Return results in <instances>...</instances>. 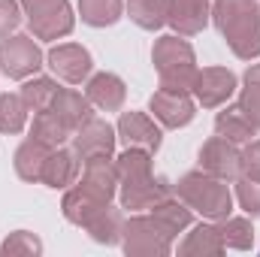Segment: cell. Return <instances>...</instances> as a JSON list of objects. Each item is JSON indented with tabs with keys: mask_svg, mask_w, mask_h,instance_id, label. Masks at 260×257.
<instances>
[{
	"mask_svg": "<svg viewBox=\"0 0 260 257\" xmlns=\"http://www.w3.org/2000/svg\"><path fill=\"white\" fill-rule=\"evenodd\" d=\"M212 21L239 61L260 58L257 0H212Z\"/></svg>",
	"mask_w": 260,
	"mask_h": 257,
	"instance_id": "6da1fadb",
	"label": "cell"
},
{
	"mask_svg": "<svg viewBox=\"0 0 260 257\" xmlns=\"http://www.w3.org/2000/svg\"><path fill=\"white\" fill-rule=\"evenodd\" d=\"M173 194L191 206V212L203 215L206 221H221L227 215H233V191L224 179L218 176H209L203 170H194V173H185L176 185H173Z\"/></svg>",
	"mask_w": 260,
	"mask_h": 257,
	"instance_id": "7a4b0ae2",
	"label": "cell"
},
{
	"mask_svg": "<svg viewBox=\"0 0 260 257\" xmlns=\"http://www.w3.org/2000/svg\"><path fill=\"white\" fill-rule=\"evenodd\" d=\"M151 64L157 70L160 88H176V91H191L197 70H200L191 43L182 40L179 34H167V37L154 40Z\"/></svg>",
	"mask_w": 260,
	"mask_h": 257,
	"instance_id": "3957f363",
	"label": "cell"
},
{
	"mask_svg": "<svg viewBox=\"0 0 260 257\" xmlns=\"http://www.w3.org/2000/svg\"><path fill=\"white\" fill-rule=\"evenodd\" d=\"M18 3H21L27 27L37 40L55 43V40H64L67 34H73V27H76L70 0H18Z\"/></svg>",
	"mask_w": 260,
	"mask_h": 257,
	"instance_id": "277c9868",
	"label": "cell"
},
{
	"mask_svg": "<svg viewBox=\"0 0 260 257\" xmlns=\"http://www.w3.org/2000/svg\"><path fill=\"white\" fill-rule=\"evenodd\" d=\"M121 248L127 257H167L173 251V239L148 212H130L121 230Z\"/></svg>",
	"mask_w": 260,
	"mask_h": 257,
	"instance_id": "5b68a950",
	"label": "cell"
},
{
	"mask_svg": "<svg viewBox=\"0 0 260 257\" xmlns=\"http://www.w3.org/2000/svg\"><path fill=\"white\" fill-rule=\"evenodd\" d=\"M43 64H46V55L37 46L34 34H9L0 40V73L3 76L24 82L37 76Z\"/></svg>",
	"mask_w": 260,
	"mask_h": 257,
	"instance_id": "8992f818",
	"label": "cell"
},
{
	"mask_svg": "<svg viewBox=\"0 0 260 257\" xmlns=\"http://www.w3.org/2000/svg\"><path fill=\"white\" fill-rule=\"evenodd\" d=\"M236 88H239V79H236L233 70H227V67H203V70H197L191 94H194L197 106L221 109L224 103H230Z\"/></svg>",
	"mask_w": 260,
	"mask_h": 257,
	"instance_id": "52a82bcc",
	"label": "cell"
},
{
	"mask_svg": "<svg viewBox=\"0 0 260 257\" xmlns=\"http://www.w3.org/2000/svg\"><path fill=\"white\" fill-rule=\"evenodd\" d=\"M148 109L154 112V121L160 127L179 130L188 127L197 115V100L191 91H176V88H157L148 100Z\"/></svg>",
	"mask_w": 260,
	"mask_h": 257,
	"instance_id": "ba28073f",
	"label": "cell"
},
{
	"mask_svg": "<svg viewBox=\"0 0 260 257\" xmlns=\"http://www.w3.org/2000/svg\"><path fill=\"white\" fill-rule=\"evenodd\" d=\"M46 64L52 67L55 79H61L67 85H82V82H88V76L94 70V58L79 43H61L46 55Z\"/></svg>",
	"mask_w": 260,
	"mask_h": 257,
	"instance_id": "9c48e42d",
	"label": "cell"
},
{
	"mask_svg": "<svg viewBox=\"0 0 260 257\" xmlns=\"http://www.w3.org/2000/svg\"><path fill=\"white\" fill-rule=\"evenodd\" d=\"M239 154H242V148L236 142L215 133L200 148V170L209 176H218L224 182H236L239 179Z\"/></svg>",
	"mask_w": 260,
	"mask_h": 257,
	"instance_id": "30bf717a",
	"label": "cell"
},
{
	"mask_svg": "<svg viewBox=\"0 0 260 257\" xmlns=\"http://www.w3.org/2000/svg\"><path fill=\"white\" fill-rule=\"evenodd\" d=\"M85 191L100 197L103 203H112L118 197V170H115V154H97L82 160V173L76 179Z\"/></svg>",
	"mask_w": 260,
	"mask_h": 257,
	"instance_id": "8fae6325",
	"label": "cell"
},
{
	"mask_svg": "<svg viewBox=\"0 0 260 257\" xmlns=\"http://www.w3.org/2000/svg\"><path fill=\"white\" fill-rule=\"evenodd\" d=\"M173 194V185L164 179V176H142V179H133V182H121L118 185V203L121 209L127 212H148L154 203L167 200Z\"/></svg>",
	"mask_w": 260,
	"mask_h": 257,
	"instance_id": "7c38bea8",
	"label": "cell"
},
{
	"mask_svg": "<svg viewBox=\"0 0 260 257\" xmlns=\"http://www.w3.org/2000/svg\"><path fill=\"white\" fill-rule=\"evenodd\" d=\"M115 133H118V139L124 142V148H142V151H157L160 148V142H164V130L160 124H154V118L151 115H145V112H121V118H118V124H115Z\"/></svg>",
	"mask_w": 260,
	"mask_h": 257,
	"instance_id": "4fadbf2b",
	"label": "cell"
},
{
	"mask_svg": "<svg viewBox=\"0 0 260 257\" xmlns=\"http://www.w3.org/2000/svg\"><path fill=\"white\" fill-rule=\"evenodd\" d=\"M70 142H73V151L79 154V160H88V157H97V154H115L118 133H115V127L109 121L94 115L73 133Z\"/></svg>",
	"mask_w": 260,
	"mask_h": 257,
	"instance_id": "5bb4252c",
	"label": "cell"
},
{
	"mask_svg": "<svg viewBox=\"0 0 260 257\" xmlns=\"http://www.w3.org/2000/svg\"><path fill=\"white\" fill-rule=\"evenodd\" d=\"M212 21V0H167V24L179 37H197Z\"/></svg>",
	"mask_w": 260,
	"mask_h": 257,
	"instance_id": "9a60e30c",
	"label": "cell"
},
{
	"mask_svg": "<svg viewBox=\"0 0 260 257\" xmlns=\"http://www.w3.org/2000/svg\"><path fill=\"white\" fill-rule=\"evenodd\" d=\"M85 97L100 112H121V106L127 100V85L115 73H94L85 82Z\"/></svg>",
	"mask_w": 260,
	"mask_h": 257,
	"instance_id": "2e32d148",
	"label": "cell"
},
{
	"mask_svg": "<svg viewBox=\"0 0 260 257\" xmlns=\"http://www.w3.org/2000/svg\"><path fill=\"white\" fill-rule=\"evenodd\" d=\"M79 173H82L79 154H76L73 148L58 145V148L49 151V160H46V167H43V185H46V188H55V191H67L70 185H76Z\"/></svg>",
	"mask_w": 260,
	"mask_h": 257,
	"instance_id": "e0dca14e",
	"label": "cell"
},
{
	"mask_svg": "<svg viewBox=\"0 0 260 257\" xmlns=\"http://www.w3.org/2000/svg\"><path fill=\"white\" fill-rule=\"evenodd\" d=\"M148 215L157 221V227L170 236V239H176L179 233H185L191 224H194V212H191V206L188 203H182L179 197H167V200H160V203H154L151 209H148Z\"/></svg>",
	"mask_w": 260,
	"mask_h": 257,
	"instance_id": "ac0fdd59",
	"label": "cell"
},
{
	"mask_svg": "<svg viewBox=\"0 0 260 257\" xmlns=\"http://www.w3.org/2000/svg\"><path fill=\"white\" fill-rule=\"evenodd\" d=\"M49 151H52V148H49L46 142L27 136V139L15 148V157H12V167H15L18 179H21V182H30V185L43 182V167H46V160H49Z\"/></svg>",
	"mask_w": 260,
	"mask_h": 257,
	"instance_id": "d6986e66",
	"label": "cell"
},
{
	"mask_svg": "<svg viewBox=\"0 0 260 257\" xmlns=\"http://www.w3.org/2000/svg\"><path fill=\"white\" fill-rule=\"evenodd\" d=\"M49 109H52L67 127L73 130V133L82 127L88 118H94V106H91V100H88L85 94L73 91V88H58V94H55V100H52Z\"/></svg>",
	"mask_w": 260,
	"mask_h": 257,
	"instance_id": "ffe728a7",
	"label": "cell"
},
{
	"mask_svg": "<svg viewBox=\"0 0 260 257\" xmlns=\"http://www.w3.org/2000/svg\"><path fill=\"white\" fill-rule=\"evenodd\" d=\"M109 203H103L100 197H94L91 191H85L82 185H70L64 191V200H61V212H64V218L70 224H76V227H85L100 209H106Z\"/></svg>",
	"mask_w": 260,
	"mask_h": 257,
	"instance_id": "44dd1931",
	"label": "cell"
},
{
	"mask_svg": "<svg viewBox=\"0 0 260 257\" xmlns=\"http://www.w3.org/2000/svg\"><path fill=\"white\" fill-rule=\"evenodd\" d=\"M224 242H221V233H218V224L215 221H200L191 227V233L182 239L179 245V254L185 257H215L224 254Z\"/></svg>",
	"mask_w": 260,
	"mask_h": 257,
	"instance_id": "7402d4cb",
	"label": "cell"
},
{
	"mask_svg": "<svg viewBox=\"0 0 260 257\" xmlns=\"http://www.w3.org/2000/svg\"><path fill=\"white\" fill-rule=\"evenodd\" d=\"M82 230H85L94 242H100V245H118V242H121V230H124V209L109 203V206L100 209Z\"/></svg>",
	"mask_w": 260,
	"mask_h": 257,
	"instance_id": "603a6c76",
	"label": "cell"
},
{
	"mask_svg": "<svg viewBox=\"0 0 260 257\" xmlns=\"http://www.w3.org/2000/svg\"><path fill=\"white\" fill-rule=\"evenodd\" d=\"M215 133L224 136V139H230V142H236V145H245V142H251L257 136V127L245 118V112L239 109V103L236 106L224 103V109L215 115Z\"/></svg>",
	"mask_w": 260,
	"mask_h": 257,
	"instance_id": "cb8c5ba5",
	"label": "cell"
},
{
	"mask_svg": "<svg viewBox=\"0 0 260 257\" xmlns=\"http://www.w3.org/2000/svg\"><path fill=\"white\" fill-rule=\"evenodd\" d=\"M218 224V233H221V242H224V248H233V251H251V245H254V224H251V218L245 215H227V218H221V221H215Z\"/></svg>",
	"mask_w": 260,
	"mask_h": 257,
	"instance_id": "d4e9b609",
	"label": "cell"
},
{
	"mask_svg": "<svg viewBox=\"0 0 260 257\" xmlns=\"http://www.w3.org/2000/svg\"><path fill=\"white\" fill-rule=\"evenodd\" d=\"M27 136L46 142L49 148H58V145H67L73 139V130L67 127L52 109H43V112H34V121H30V133Z\"/></svg>",
	"mask_w": 260,
	"mask_h": 257,
	"instance_id": "484cf974",
	"label": "cell"
},
{
	"mask_svg": "<svg viewBox=\"0 0 260 257\" xmlns=\"http://www.w3.org/2000/svg\"><path fill=\"white\" fill-rule=\"evenodd\" d=\"M18 94H21V100H24V106H27L30 112H43V109L52 106V100H55V94H58V82H55L52 76H40V73H37V76H30V79L21 82Z\"/></svg>",
	"mask_w": 260,
	"mask_h": 257,
	"instance_id": "4316f807",
	"label": "cell"
},
{
	"mask_svg": "<svg viewBox=\"0 0 260 257\" xmlns=\"http://www.w3.org/2000/svg\"><path fill=\"white\" fill-rule=\"evenodd\" d=\"M124 12L142 30H160L167 24V0H127Z\"/></svg>",
	"mask_w": 260,
	"mask_h": 257,
	"instance_id": "83f0119b",
	"label": "cell"
},
{
	"mask_svg": "<svg viewBox=\"0 0 260 257\" xmlns=\"http://www.w3.org/2000/svg\"><path fill=\"white\" fill-rule=\"evenodd\" d=\"M79 15L91 27H112L124 15V0H79Z\"/></svg>",
	"mask_w": 260,
	"mask_h": 257,
	"instance_id": "f1b7e54d",
	"label": "cell"
},
{
	"mask_svg": "<svg viewBox=\"0 0 260 257\" xmlns=\"http://www.w3.org/2000/svg\"><path fill=\"white\" fill-rule=\"evenodd\" d=\"M239 109L245 112V118L260 130V64H251L242 76V88H239Z\"/></svg>",
	"mask_w": 260,
	"mask_h": 257,
	"instance_id": "f546056e",
	"label": "cell"
},
{
	"mask_svg": "<svg viewBox=\"0 0 260 257\" xmlns=\"http://www.w3.org/2000/svg\"><path fill=\"white\" fill-rule=\"evenodd\" d=\"M27 115L30 109L24 106L21 94H0V133L15 136L27 127Z\"/></svg>",
	"mask_w": 260,
	"mask_h": 257,
	"instance_id": "4dcf8cb0",
	"label": "cell"
},
{
	"mask_svg": "<svg viewBox=\"0 0 260 257\" xmlns=\"http://www.w3.org/2000/svg\"><path fill=\"white\" fill-rule=\"evenodd\" d=\"M115 170H118V185L121 182H133V179H142V176H151V151H142V148H124L118 157H115Z\"/></svg>",
	"mask_w": 260,
	"mask_h": 257,
	"instance_id": "1f68e13d",
	"label": "cell"
},
{
	"mask_svg": "<svg viewBox=\"0 0 260 257\" xmlns=\"http://www.w3.org/2000/svg\"><path fill=\"white\" fill-rule=\"evenodd\" d=\"M0 254L37 257V254H43V242H40V236L30 233V230H15V233H9V236L0 242Z\"/></svg>",
	"mask_w": 260,
	"mask_h": 257,
	"instance_id": "d6a6232c",
	"label": "cell"
},
{
	"mask_svg": "<svg viewBox=\"0 0 260 257\" xmlns=\"http://www.w3.org/2000/svg\"><path fill=\"white\" fill-rule=\"evenodd\" d=\"M233 200L239 203V209H242L248 218H260V182L239 176V179H236V194H233Z\"/></svg>",
	"mask_w": 260,
	"mask_h": 257,
	"instance_id": "836d02e7",
	"label": "cell"
},
{
	"mask_svg": "<svg viewBox=\"0 0 260 257\" xmlns=\"http://www.w3.org/2000/svg\"><path fill=\"white\" fill-rule=\"evenodd\" d=\"M239 176L260 182V139H251V142L242 145V154H239Z\"/></svg>",
	"mask_w": 260,
	"mask_h": 257,
	"instance_id": "e575fe53",
	"label": "cell"
},
{
	"mask_svg": "<svg viewBox=\"0 0 260 257\" xmlns=\"http://www.w3.org/2000/svg\"><path fill=\"white\" fill-rule=\"evenodd\" d=\"M24 12H21V3L18 0H0V40L15 34L18 24H21Z\"/></svg>",
	"mask_w": 260,
	"mask_h": 257,
	"instance_id": "d590c367",
	"label": "cell"
}]
</instances>
